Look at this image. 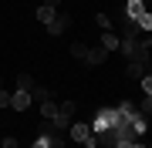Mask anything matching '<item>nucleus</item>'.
<instances>
[{
    "mask_svg": "<svg viewBox=\"0 0 152 148\" xmlns=\"http://www.w3.org/2000/svg\"><path fill=\"white\" fill-rule=\"evenodd\" d=\"M125 14H129V20H139L142 14H149V10H145V0H129V7H125Z\"/></svg>",
    "mask_w": 152,
    "mask_h": 148,
    "instance_id": "obj_5",
    "label": "nucleus"
},
{
    "mask_svg": "<svg viewBox=\"0 0 152 148\" xmlns=\"http://www.w3.org/2000/svg\"><path fill=\"white\" fill-rule=\"evenodd\" d=\"M17 91H34V77L31 74H17Z\"/></svg>",
    "mask_w": 152,
    "mask_h": 148,
    "instance_id": "obj_11",
    "label": "nucleus"
},
{
    "mask_svg": "<svg viewBox=\"0 0 152 148\" xmlns=\"http://www.w3.org/2000/svg\"><path fill=\"white\" fill-rule=\"evenodd\" d=\"M44 4H48V7H54V10H58V4H61V0H44Z\"/></svg>",
    "mask_w": 152,
    "mask_h": 148,
    "instance_id": "obj_22",
    "label": "nucleus"
},
{
    "mask_svg": "<svg viewBox=\"0 0 152 148\" xmlns=\"http://www.w3.org/2000/svg\"><path fill=\"white\" fill-rule=\"evenodd\" d=\"M31 101H34L31 91H14V94H10V108H14V111H27Z\"/></svg>",
    "mask_w": 152,
    "mask_h": 148,
    "instance_id": "obj_4",
    "label": "nucleus"
},
{
    "mask_svg": "<svg viewBox=\"0 0 152 148\" xmlns=\"http://www.w3.org/2000/svg\"><path fill=\"white\" fill-rule=\"evenodd\" d=\"M75 111H78V104H75V101H61V104H58V115H61V118H71Z\"/></svg>",
    "mask_w": 152,
    "mask_h": 148,
    "instance_id": "obj_12",
    "label": "nucleus"
},
{
    "mask_svg": "<svg viewBox=\"0 0 152 148\" xmlns=\"http://www.w3.org/2000/svg\"><path fill=\"white\" fill-rule=\"evenodd\" d=\"M41 115H44V121L58 118V101H41Z\"/></svg>",
    "mask_w": 152,
    "mask_h": 148,
    "instance_id": "obj_10",
    "label": "nucleus"
},
{
    "mask_svg": "<svg viewBox=\"0 0 152 148\" xmlns=\"http://www.w3.org/2000/svg\"><path fill=\"white\" fill-rule=\"evenodd\" d=\"M31 98H34V101H37V98H41V101H51V91H48V88H34Z\"/></svg>",
    "mask_w": 152,
    "mask_h": 148,
    "instance_id": "obj_14",
    "label": "nucleus"
},
{
    "mask_svg": "<svg viewBox=\"0 0 152 148\" xmlns=\"http://www.w3.org/2000/svg\"><path fill=\"white\" fill-rule=\"evenodd\" d=\"M68 27H71V17H68V14H61V17H54V20L48 24V34H51V37H61Z\"/></svg>",
    "mask_w": 152,
    "mask_h": 148,
    "instance_id": "obj_3",
    "label": "nucleus"
},
{
    "mask_svg": "<svg viewBox=\"0 0 152 148\" xmlns=\"http://www.w3.org/2000/svg\"><path fill=\"white\" fill-rule=\"evenodd\" d=\"M112 121H115V108H102L95 115V125H88V128H91V135H98V131H108Z\"/></svg>",
    "mask_w": 152,
    "mask_h": 148,
    "instance_id": "obj_2",
    "label": "nucleus"
},
{
    "mask_svg": "<svg viewBox=\"0 0 152 148\" xmlns=\"http://www.w3.org/2000/svg\"><path fill=\"white\" fill-rule=\"evenodd\" d=\"M135 145H139V142H115L112 148H135Z\"/></svg>",
    "mask_w": 152,
    "mask_h": 148,
    "instance_id": "obj_21",
    "label": "nucleus"
},
{
    "mask_svg": "<svg viewBox=\"0 0 152 148\" xmlns=\"http://www.w3.org/2000/svg\"><path fill=\"white\" fill-rule=\"evenodd\" d=\"M142 71H145L142 61H129V74H132V77H142Z\"/></svg>",
    "mask_w": 152,
    "mask_h": 148,
    "instance_id": "obj_13",
    "label": "nucleus"
},
{
    "mask_svg": "<svg viewBox=\"0 0 152 148\" xmlns=\"http://www.w3.org/2000/svg\"><path fill=\"white\" fill-rule=\"evenodd\" d=\"M102 47H105V51H118V34L102 30Z\"/></svg>",
    "mask_w": 152,
    "mask_h": 148,
    "instance_id": "obj_9",
    "label": "nucleus"
},
{
    "mask_svg": "<svg viewBox=\"0 0 152 148\" xmlns=\"http://www.w3.org/2000/svg\"><path fill=\"white\" fill-rule=\"evenodd\" d=\"M54 17H58V10H54V7H48V4H41V7H37V20L44 24V27H48Z\"/></svg>",
    "mask_w": 152,
    "mask_h": 148,
    "instance_id": "obj_7",
    "label": "nucleus"
},
{
    "mask_svg": "<svg viewBox=\"0 0 152 148\" xmlns=\"http://www.w3.org/2000/svg\"><path fill=\"white\" fill-rule=\"evenodd\" d=\"M105 57H108V51H105V47H91V51H85V61H88V64H102Z\"/></svg>",
    "mask_w": 152,
    "mask_h": 148,
    "instance_id": "obj_8",
    "label": "nucleus"
},
{
    "mask_svg": "<svg viewBox=\"0 0 152 148\" xmlns=\"http://www.w3.org/2000/svg\"><path fill=\"white\" fill-rule=\"evenodd\" d=\"M31 148H51V142H48V135H37V138H34V145Z\"/></svg>",
    "mask_w": 152,
    "mask_h": 148,
    "instance_id": "obj_16",
    "label": "nucleus"
},
{
    "mask_svg": "<svg viewBox=\"0 0 152 148\" xmlns=\"http://www.w3.org/2000/svg\"><path fill=\"white\" fill-rule=\"evenodd\" d=\"M95 20H98V27H102V30H108V24H112V20H108V14H98Z\"/></svg>",
    "mask_w": 152,
    "mask_h": 148,
    "instance_id": "obj_18",
    "label": "nucleus"
},
{
    "mask_svg": "<svg viewBox=\"0 0 152 148\" xmlns=\"http://www.w3.org/2000/svg\"><path fill=\"white\" fill-rule=\"evenodd\" d=\"M0 148H17V138L10 135V138H4V142H0Z\"/></svg>",
    "mask_w": 152,
    "mask_h": 148,
    "instance_id": "obj_20",
    "label": "nucleus"
},
{
    "mask_svg": "<svg viewBox=\"0 0 152 148\" xmlns=\"http://www.w3.org/2000/svg\"><path fill=\"white\" fill-rule=\"evenodd\" d=\"M135 148H149V145H142V142H139V145H135Z\"/></svg>",
    "mask_w": 152,
    "mask_h": 148,
    "instance_id": "obj_23",
    "label": "nucleus"
},
{
    "mask_svg": "<svg viewBox=\"0 0 152 148\" xmlns=\"http://www.w3.org/2000/svg\"><path fill=\"white\" fill-rule=\"evenodd\" d=\"M0 142H4V138H0Z\"/></svg>",
    "mask_w": 152,
    "mask_h": 148,
    "instance_id": "obj_24",
    "label": "nucleus"
},
{
    "mask_svg": "<svg viewBox=\"0 0 152 148\" xmlns=\"http://www.w3.org/2000/svg\"><path fill=\"white\" fill-rule=\"evenodd\" d=\"M85 51H88L85 44H75V47H71V54H75V57H85Z\"/></svg>",
    "mask_w": 152,
    "mask_h": 148,
    "instance_id": "obj_19",
    "label": "nucleus"
},
{
    "mask_svg": "<svg viewBox=\"0 0 152 148\" xmlns=\"http://www.w3.org/2000/svg\"><path fill=\"white\" fill-rule=\"evenodd\" d=\"M139 81H142V91H145V98H152V77H149V74H142Z\"/></svg>",
    "mask_w": 152,
    "mask_h": 148,
    "instance_id": "obj_15",
    "label": "nucleus"
},
{
    "mask_svg": "<svg viewBox=\"0 0 152 148\" xmlns=\"http://www.w3.org/2000/svg\"><path fill=\"white\" fill-rule=\"evenodd\" d=\"M4 108H10V94H7L4 88H0V111H4Z\"/></svg>",
    "mask_w": 152,
    "mask_h": 148,
    "instance_id": "obj_17",
    "label": "nucleus"
},
{
    "mask_svg": "<svg viewBox=\"0 0 152 148\" xmlns=\"http://www.w3.org/2000/svg\"><path fill=\"white\" fill-rule=\"evenodd\" d=\"M145 131H149V118H145V115H135V118H132V135L142 138Z\"/></svg>",
    "mask_w": 152,
    "mask_h": 148,
    "instance_id": "obj_6",
    "label": "nucleus"
},
{
    "mask_svg": "<svg viewBox=\"0 0 152 148\" xmlns=\"http://www.w3.org/2000/svg\"><path fill=\"white\" fill-rule=\"evenodd\" d=\"M71 128V138H75L78 145H85V148H95V135H91V128L81 125V121H75V125H68Z\"/></svg>",
    "mask_w": 152,
    "mask_h": 148,
    "instance_id": "obj_1",
    "label": "nucleus"
}]
</instances>
